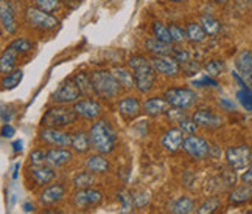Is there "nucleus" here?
Instances as JSON below:
<instances>
[{
	"label": "nucleus",
	"instance_id": "1",
	"mask_svg": "<svg viewBox=\"0 0 252 214\" xmlns=\"http://www.w3.org/2000/svg\"><path fill=\"white\" fill-rule=\"evenodd\" d=\"M129 67L132 69L135 87L142 93L150 92L156 81V69L153 67L151 61L143 56H132L129 59Z\"/></svg>",
	"mask_w": 252,
	"mask_h": 214
},
{
	"label": "nucleus",
	"instance_id": "2",
	"mask_svg": "<svg viewBox=\"0 0 252 214\" xmlns=\"http://www.w3.org/2000/svg\"><path fill=\"white\" fill-rule=\"evenodd\" d=\"M89 134H91L92 146L95 151H98L100 154H109L114 151L117 134H115L109 121H106V120L96 121L91 128Z\"/></svg>",
	"mask_w": 252,
	"mask_h": 214
},
{
	"label": "nucleus",
	"instance_id": "3",
	"mask_svg": "<svg viewBox=\"0 0 252 214\" xmlns=\"http://www.w3.org/2000/svg\"><path fill=\"white\" fill-rule=\"evenodd\" d=\"M91 80L94 85V92L103 100H111L119 96L123 87L117 81V78L108 70H95L91 73Z\"/></svg>",
	"mask_w": 252,
	"mask_h": 214
},
{
	"label": "nucleus",
	"instance_id": "4",
	"mask_svg": "<svg viewBox=\"0 0 252 214\" xmlns=\"http://www.w3.org/2000/svg\"><path fill=\"white\" fill-rule=\"evenodd\" d=\"M78 115H76L75 109L72 107H53V109L47 110L42 116V124L45 128H65L76 121Z\"/></svg>",
	"mask_w": 252,
	"mask_h": 214
},
{
	"label": "nucleus",
	"instance_id": "5",
	"mask_svg": "<svg viewBox=\"0 0 252 214\" xmlns=\"http://www.w3.org/2000/svg\"><path fill=\"white\" fill-rule=\"evenodd\" d=\"M25 17H27V22L30 24V27L41 31L55 30V28L60 25V21H58L55 16H52V13L42 11L41 8H33V6L27 8Z\"/></svg>",
	"mask_w": 252,
	"mask_h": 214
},
{
	"label": "nucleus",
	"instance_id": "6",
	"mask_svg": "<svg viewBox=\"0 0 252 214\" xmlns=\"http://www.w3.org/2000/svg\"><path fill=\"white\" fill-rule=\"evenodd\" d=\"M81 90L78 84H76L75 78L73 80H65L63 81L60 85H58V89L53 92L52 95V101L53 103H58V104H70V103H76L78 98L81 96Z\"/></svg>",
	"mask_w": 252,
	"mask_h": 214
},
{
	"label": "nucleus",
	"instance_id": "7",
	"mask_svg": "<svg viewBox=\"0 0 252 214\" xmlns=\"http://www.w3.org/2000/svg\"><path fill=\"white\" fill-rule=\"evenodd\" d=\"M251 157H252L251 148L246 144L227 148V151H226V160L229 163V166L232 169H235V171L245 169L251 163Z\"/></svg>",
	"mask_w": 252,
	"mask_h": 214
},
{
	"label": "nucleus",
	"instance_id": "8",
	"mask_svg": "<svg viewBox=\"0 0 252 214\" xmlns=\"http://www.w3.org/2000/svg\"><path fill=\"white\" fill-rule=\"evenodd\" d=\"M165 100L170 103L171 107H178V109H187L196 100L195 92L190 89H168L165 92Z\"/></svg>",
	"mask_w": 252,
	"mask_h": 214
},
{
	"label": "nucleus",
	"instance_id": "9",
	"mask_svg": "<svg viewBox=\"0 0 252 214\" xmlns=\"http://www.w3.org/2000/svg\"><path fill=\"white\" fill-rule=\"evenodd\" d=\"M184 151H186L190 157L193 159H204L209 155L210 152V146L209 143L201 138V137H195V135H190L186 140H184V144H182Z\"/></svg>",
	"mask_w": 252,
	"mask_h": 214
},
{
	"label": "nucleus",
	"instance_id": "10",
	"mask_svg": "<svg viewBox=\"0 0 252 214\" xmlns=\"http://www.w3.org/2000/svg\"><path fill=\"white\" fill-rule=\"evenodd\" d=\"M103 200V194L96 189H91V188H84V189H78V192L75 194L73 197V203L76 208H91L98 205V203Z\"/></svg>",
	"mask_w": 252,
	"mask_h": 214
},
{
	"label": "nucleus",
	"instance_id": "11",
	"mask_svg": "<svg viewBox=\"0 0 252 214\" xmlns=\"http://www.w3.org/2000/svg\"><path fill=\"white\" fill-rule=\"evenodd\" d=\"M41 140L47 144L52 146H60V148H67L72 144V135L63 132L56 128H47L41 132Z\"/></svg>",
	"mask_w": 252,
	"mask_h": 214
},
{
	"label": "nucleus",
	"instance_id": "12",
	"mask_svg": "<svg viewBox=\"0 0 252 214\" xmlns=\"http://www.w3.org/2000/svg\"><path fill=\"white\" fill-rule=\"evenodd\" d=\"M73 109L76 115L84 120H95L101 113L100 103H96L94 100H78L76 103H73Z\"/></svg>",
	"mask_w": 252,
	"mask_h": 214
},
{
	"label": "nucleus",
	"instance_id": "13",
	"mask_svg": "<svg viewBox=\"0 0 252 214\" xmlns=\"http://www.w3.org/2000/svg\"><path fill=\"white\" fill-rule=\"evenodd\" d=\"M151 64L158 73H162L165 76H176L181 70L179 62L174 57L168 56H154L151 59Z\"/></svg>",
	"mask_w": 252,
	"mask_h": 214
},
{
	"label": "nucleus",
	"instance_id": "14",
	"mask_svg": "<svg viewBox=\"0 0 252 214\" xmlns=\"http://www.w3.org/2000/svg\"><path fill=\"white\" fill-rule=\"evenodd\" d=\"M193 120L196 121L198 126H202V128L207 129H217L222 124V118L220 115H217L215 112H212L209 109H199L193 115Z\"/></svg>",
	"mask_w": 252,
	"mask_h": 214
},
{
	"label": "nucleus",
	"instance_id": "15",
	"mask_svg": "<svg viewBox=\"0 0 252 214\" xmlns=\"http://www.w3.org/2000/svg\"><path fill=\"white\" fill-rule=\"evenodd\" d=\"M184 131L179 128H173L165 132V135L162 137V146L165 148L168 152H176L181 146L184 144Z\"/></svg>",
	"mask_w": 252,
	"mask_h": 214
},
{
	"label": "nucleus",
	"instance_id": "16",
	"mask_svg": "<svg viewBox=\"0 0 252 214\" xmlns=\"http://www.w3.org/2000/svg\"><path fill=\"white\" fill-rule=\"evenodd\" d=\"M72 160V152L64 148H53L47 151V164H50L53 168H61Z\"/></svg>",
	"mask_w": 252,
	"mask_h": 214
},
{
	"label": "nucleus",
	"instance_id": "17",
	"mask_svg": "<svg viewBox=\"0 0 252 214\" xmlns=\"http://www.w3.org/2000/svg\"><path fill=\"white\" fill-rule=\"evenodd\" d=\"M0 21H2V27L8 34L16 33L17 24H16L14 14H13V9L6 0H0Z\"/></svg>",
	"mask_w": 252,
	"mask_h": 214
},
{
	"label": "nucleus",
	"instance_id": "18",
	"mask_svg": "<svg viewBox=\"0 0 252 214\" xmlns=\"http://www.w3.org/2000/svg\"><path fill=\"white\" fill-rule=\"evenodd\" d=\"M33 180L39 185V187H44V185H48L53 179H55V171L53 166L50 164H39V166H33L30 169Z\"/></svg>",
	"mask_w": 252,
	"mask_h": 214
},
{
	"label": "nucleus",
	"instance_id": "19",
	"mask_svg": "<svg viewBox=\"0 0 252 214\" xmlns=\"http://www.w3.org/2000/svg\"><path fill=\"white\" fill-rule=\"evenodd\" d=\"M119 110L120 113L125 116L126 120H134L142 110V106L139 103L137 98H132V96H128V98H123L119 103Z\"/></svg>",
	"mask_w": 252,
	"mask_h": 214
},
{
	"label": "nucleus",
	"instance_id": "20",
	"mask_svg": "<svg viewBox=\"0 0 252 214\" xmlns=\"http://www.w3.org/2000/svg\"><path fill=\"white\" fill-rule=\"evenodd\" d=\"M170 103L165 100V96L163 98H151L148 101H145L143 104V109L148 115L151 116H158V115H163V113H168L170 110Z\"/></svg>",
	"mask_w": 252,
	"mask_h": 214
},
{
	"label": "nucleus",
	"instance_id": "21",
	"mask_svg": "<svg viewBox=\"0 0 252 214\" xmlns=\"http://www.w3.org/2000/svg\"><path fill=\"white\" fill-rule=\"evenodd\" d=\"M168 210L174 214H190L195 211V202L187 196H181L170 202Z\"/></svg>",
	"mask_w": 252,
	"mask_h": 214
},
{
	"label": "nucleus",
	"instance_id": "22",
	"mask_svg": "<svg viewBox=\"0 0 252 214\" xmlns=\"http://www.w3.org/2000/svg\"><path fill=\"white\" fill-rule=\"evenodd\" d=\"M65 194V188L63 185H52V187H47L42 194H41V202L45 205H52V203L60 202Z\"/></svg>",
	"mask_w": 252,
	"mask_h": 214
},
{
	"label": "nucleus",
	"instance_id": "23",
	"mask_svg": "<svg viewBox=\"0 0 252 214\" xmlns=\"http://www.w3.org/2000/svg\"><path fill=\"white\" fill-rule=\"evenodd\" d=\"M91 146H92L91 134H86V132L80 131L72 135V148L78 154H86L91 149Z\"/></svg>",
	"mask_w": 252,
	"mask_h": 214
},
{
	"label": "nucleus",
	"instance_id": "24",
	"mask_svg": "<svg viewBox=\"0 0 252 214\" xmlns=\"http://www.w3.org/2000/svg\"><path fill=\"white\" fill-rule=\"evenodd\" d=\"M17 54L19 53L13 50L11 47H6V50L2 53V57H0V70H2V73L8 75L13 72L17 61Z\"/></svg>",
	"mask_w": 252,
	"mask_h": 214
},
{
	"label": "nucleus",
	"instance_id": "25",
	"mask_svg": "<svg viewBox=\"0 0 252 214\" xmlns=\"http://www.w3.org/2000/svg\"><path fill=\"white\" fill-rule=\"evenodd\" d=\"M145 45H147V50L150 53H153L154 56H167V54L171 53L170 44L160 41V39H158V37L148 39V41L145 42Z\"/></svg>",
	"mask_w": 252,
	"mask_h": 214
},
{
	"label": "nucleus",
	"instance_id": "26",
	"mask_svg": "<svg viewBox=\"0 0 252 214\" xmlns=\"http://www.w3.org/2000/svg\"><path fill=\"white\" fill-rule=\"evenodd\" d=\"M87 169L95 172V174H104L109 169V161L106 160L103 155H91L86 161Z\"/></svg>",
	"mask_w": 252,
	"mask_h": 214
},
{
	"label": "nucleus",
	"instance_id": "27",
	"mask_svg": "<svg viewBox=\"0 0 252 214\" xmlns=\"http://www.w3.org/2000/svg\"><path fill=\"white\" fill-rule=\"evenodd\" d=\"M112 75L117 78V81L120 82V85L123 87V89H132V87H135L134 75L129 73L126 69H122V67H114Z\"/></svg>",
	"mask_w": 252,
	"mask_h": 214
},
{
	"label": "nucleus",
	"instance_id": "28",
	"mask_svg": "<svg viewBox=\"0 0 252 214\" xmlns=\"http://www.w3.org/2000/svg\"><path fill=\"white\" fill-rule=\"evenodd\" d=\"M235 65L240 72V75H246L252 72V53L251 52H241L237 59H235Z\"/></svg>",
	"mask_w": 252,
	"mask_h": 214
},
{
	"label": "nucleus",
	"instance_id": "29",
	"mask_svg": "<svg viewBox=\"0 0 252 214\" xmlns=\"http://www.w3.org/2000/svg\"><path fill=\"white\" fill-rule=\"evenodd\" d=\"M251 197H252V187H249V183H248L245 187H240L235 191H232L229 200L232 203H243V202H248Z\"/></svg>",
	"mask_w": 252,
	"mask_h": 214
},
{
	"label": "nucleus",
	"instance_id": "30",
	"mask_svg": "<svg viewBox=\"0 0 252 214\" xmlns=\"http://www.w3.org/2000/svg\"><path fill=\"white\" fill-rule=\"evenodd\" d=\"M186 33H187V39L191 42H202L207 36L206 30L199 24H189Z\"/></svg>",
	"mask_w": 252,
	"mask_h": 214
},
{
	"label": "nucleus",
	"instance_id": "31",
	"mask_svg": "<svg viewBox=\"0 0 252 214\" xmlns=\"http://www.w3.org/2000/svg\"><path fill=\"white\" fill-rule=\"evenodd\" d=\"M94 182H95V176L92 174V171L91 172H78L73 177V187L76 189H84V188H89Z\"/></svg>",
	"mask_w": 252,
	"mask_h": 214
},
{
	"label": "nucleus",
	"instance_id": "32",
	"mask_svg": "<svg viewBox=\"0 0 252 214\" xmlns=\"http://www.w3.org/2000/svg\"><path fill=\"white\" fill-rule=\"evenodd\" d=\"M201 25L206 30L209 36H217L221 31V24L210 16H202L201 17Z\"/></svg>",
	"mask_w": 252,
	"mask_h": 214
},
{
	"label": "nucleus",
	"instance_id": "33",
	"mask_svg": "<svg viewBox=\"0 0 252 214\" xmlns=\"http://www.w3.org/2000/svg\"><path fill=\"white\" fill-rule=\"evenodd\" d=\"M75 81H76V84H78V87H80V90H81L83 95L89 96V95L95 93L91 76H87L86 73H78V75L75 76Z\"/></svg>",
	"mask_w": 252,
	"mask_h": 214
},
{
	"label": "nucleus",
	"instance_id": "34",
	"mask_svg": "<svg viewBox=\"0 0 252 214\" xmlns=\"http://www.w3.org/2000/svg\"><path fill=\"white\" fill-rule=\"evenodd\" d=\"M22 78H24L22 70H14V72L9 73L6 78H3L2 87H3V89H14V87H17L19 84H21Z\"/></svg>",
	"mask_w": 252,
	"mask_h": 214
},
{
	"label": "nucleus",
	"instance_id": "35",
	"mask_svg": "<svg viewBox=\"0 0 252 214\" xmlns=\"http://www.w3.org/2000/svg\"><path fill=\"white\" fill-rule=\"evenodd\" d=\"M178 124H179V129H182L184 134H189V135H193L198 129V124H196L195 120H193V116H191V118H189V116L182 115L181 118L178 120Z\"/></svg>",
	"mask_w": 252,
	"mask_h": 214
},
{
	"label": "nucleus",
	"instance_id": "36",
	"mask_svg": "<svg viewBox=\"0 0 252 214\" xmlns=\"http://www.w3.org/2000/svg\"><path fill=\"white\" fill-rule=\"evenodd\" d=\"M153 31H154V36H156L158 39H160V41H163V42L170 44L173 41V37L170 34V30L162 22H154Z\"/></svg>",
	"mask_w": 252,
	"mask_h": 214
},
{
	"label": "nucleus",
	"instance_id": "37",
	"mask_svg": "<svg viewBox=\"0 0 252 214\" xmlns=\"http://www.w3.org/2000/svg\"><path fill=\"white\" fill-rule=\"evenodd\" d=\"M204 70H206L207 76H210V78H217V76H220V75L222 73V70H224V62H222V61H218V59H213V61H210V62L206 64Z\"/></svg>",
	"mask_w": 252,
	"mask_h": 214
},
{
	"label": "nucleus",
	"instance_id": "38",
	"mask_svg": "<svg viewBox=\"0 0 252 214\" xmlns=\"http://www.w3.org/2000/svg\"><path fill=\"white\" fill-rule=\"evenodd\" d=\"M34 3L37 8H41L42 11H47V13L58 11V9H60V5H61L60 0H34Z\"/></svg>",
	"mask_w": 252,
	"mask_h": 214
},
{
	"label": "nucleus",
	"instance_id": "39",
	"mask_svg": "<svg viewBox=\"0 0 252 214\" xmlns=\"http://www.w3.org/2000/svg\"><path fill=\"white\" fill-rule=\"evenodd\" d=\"M218 207H220V200L217 197H210L198 208V213L199 214H212L218 210Z\"/></svg>",
	"mask_w": 252,
	"mask_h": 214
},
{
	"label": "nucleus",
	"instance_id": "40",
	"mask_svg": "<svg viewBox=\"0 0 252 214\" xmlns=\"http://www.w3.org/2000/svg\"><path fill=\"white\" fill-rule=\"evenodd\" d=\"M8 47H11L13 50H16L17 53H28V52L32 50V44L28 42L27 39H24V37L16 39V41H13Z\"/></svg>",
	"mask_w": 252,
	"mask_h": 214
},
{
	"label": "nucleus",
	"instance_id": "41",
	"mask_svg": "<svg viewBox=\"0 0 252 214\" xmlns=\"http://www.w3.org/2000/svg\"><path fill=\"white\" fill-rule=\"evenodd\" d=\"M132 200H134L135 208H143L150 203V194L145 191H137L132 194Z\"/></svg>",
	"mask_w": 252,
	"mask_h": 214
},
{
	"label": "nucleus",
	"instance_id": "42",
	"mask_svg": "<svg viewBox=\"0 0 252 214\" xmlns=\"http://www.w3.org/2000/svg\"><path fill=\"white\" fill-rule=\"evenodd\" d=\"M30 160L33 166H39V164L47 163V151L44 149H36L30 154Z\"/></svg>",
	"mask_w": 252,
	"mask_h": 214
},
{
	"label": "nucleus",
	"instance_id": "43",
	"mask_svg": "<svg viewBox=\"0 0 252 214\" xmlns=\"http://www.w3.org/2000/svg\"><path fill=\"white\" fill-rule=\"evenodd\" d=\"M119 200L123 203V207H122V211H123V213H129V211L132 210V203H134V200H132V196H131L129 192L122 191V192L119 194Z\"/></svg>",
	"mask_w": 252,
	"mask_h": 214
},
{
	"label": "nucleus",
	"instance_id": "44",
	"mask_svg": "<svg viewBox=\"0 0 252 214\" xmlns=\"http://www.w3.org/2000/svg\"><path fill=\"white\" fill-rule=\"evenodd\" d=\"M170 34H171V37H173V41L174 42H182L184 39L187 37V33L182 30V28H179L178 25H170Z\"/></svg>",
	"mask_w": 252,
	"mask_h": 214
},
{
	"label": "nucleus",
	"instance_id": "45",
	"mask_svg": "<svg viewBox=\"0 0 252 214\" xmlns=\"http://www.w3.org/2000/svg\"><path fill=\"white\" fill-rule=\"evenodd\" d=\"M171 53H173V57H174V59H176L179 64H186V62L190 61V54H189V52L182 50V48H176V50H171Z\"/></svg>",
	"mask_w": 252,
	"mask_h": 214
},
{
	"label": "nucleus",
	"instance_id": "46",
	"mask_svg": "<svg viewBox=\"0 0 252 214\" xmlns=\"http://www.w3.org/2000/svg\"><path fill=\"white\" fill-rule=\"evenodd\" d=\"M199 69H201V65L198 62H195V61H189L182 67V70L186 72V75H195V73L199 72Z\"/></svg>",
	"mask_w": 252,
	"mask_h": 214
},
{
	"label": "nucleus",
	"instance_id": "47",
	"mask_svg": "<svg viewBox=\"0 0 252 214\" xmlns=\"http://www.w3.org/2000/svg\"><path fill=\"white\" fill-rule=\"evenodd\" d=\"M217 85V82L212 80L210 76H204V78H201V80H198V81H193V85H201V87H204V85Z\"/></svg>",
	"mask_w": 252,
	"mask_h": 214
},
{
	"label": "nucleus",
	"instance_id": "48",
	"mask_svg": "<svg viewBox=\"0 0 252 214\" xmlns=\"http://www.w3.org/2000/svg\"><path fill=\"white\" fill-rule=\"evenodd\" d=\"M14 135V129L11 128V126H9V123L8 124H3L2 126V137L3 138H11Z\"/></svg>",
	"mask_w": 252,
	"mask_h": 214
},
{
	"label": "nucleus",
	"instance_id": "49",
	"mask_svg": "<svg viewBox=\"0 0 252 214\" xmlns=\"http://www.w3.org/2000/svg\"><path fill=\"white\" fill-rule=\"evenodd\" d=\"M241 180H243L245 183H252V164H251V166L248 168V171L243 174V176H241Z\"/></svg>",
	"mask_w": 252,
	"mask_h": 214
},
{
	"label": "nucleus",
	"instance_id": "50",
	"mask_svg": "<svg viewBox=\"0 0 252 214\" xmlns=\"http://www.w3.org/2000/svg\"><path fill=\"white\" fill-rule=\"evenodd\" d=\"M9 121H11V113H6V107L5 106H2V123L3 124H8Z\"/></svg>",
	"mask_w": 252,
	"mask_h": 214
},
{
	"label": "nucleus",
	"instance_id": "51",
	"mask_svg": "<svg viewBox=\"0 0 252 214\" xmlns=\"http://www.w3.org/2000/svg\"><path fill=\"white\" fill-rule=\"evenodd\" d=\"M220 104H221V106H224L227 110H234V109H235V104H234V103H230V101H227V100H224V98L220 100Z\"/></svg>",
	"mask_w": 252,
	"mask_h": 214
},
{
	"label": "nucleus",
	"instance_id": "52",
	"mask_svg": "<svg viewBox=\"0 0 252 214\" xmlns=\"http://www.w3.org/2000/svg\"><path fill=\"white\" fill-rule=\"evenodd\" d=\"M243 76V84L249 85L251 89H252V72L251 73H246V75H241Z\"/></svg>",
	"mask_w": 252,
	"mask_h": 214
},
{
	"label": "nucleus",
	"instance_id": "53",
	"mask_svg": "<svg viewBox=\"0 0 252 214\" xmlns=\"http://www.w3.org/2000/svg\"><path fill=\"white\" fill-rule=\"evenodd\" d=\"M22 146H24V143L21 141V140H17V141H14L13 143V148H14V152H21L24 148H22Z\"/></svg>",
	"mask_w": 252,
	"mask_h": 214
},
{
	"label": "nucleus",
	"instance_id": "54",
	"mask_svg": "<svg viewBox=\"0 0 252 214\" xmlns=\"http://www.w3.org/2000/svg\"><path fill=\"white\" fill-rule=\"evenodd\" d=\"M24 210H25L27 213H30V211H33L34 208H33V207L30 205V203H24Z\"/></svg>",
	"mask_w": 252,
	"mask_h": 214
},
{
	"label": "nucleus",
	"instance_id": "55",
	"mask_svg": "<svg viewBox=\"0 0 252 214\" xmlns=\"http://www.w3.org/2000/svg\"><path fill=\"white\" fill-rule=\"evenodd\" d=\"M17 171H19V163L14 164V169H13V179H17Z\"/></svg>",
	"mask_w": 252,
	"mask_h": 214
},
{
	"label": "nucleus",
	"instance_id": "56",
	"mask_svg": "<svg viewBox=\"0 0 252 214\" xmlns=\"http://www.w3.org/2000/svg\"><path fill=\"white\" fill-rule=\"evenodd\" d=\"M215 2H218V3H221V5H224V3H227V0H215Z\"/></svg>",
	"mask_w": 252,
	"mask_h": 214
},
{
	"label": "nucleus",
	"instance_id": "57",
	"mask_svg": "<svg viewBox=\"0 0 252 214\" xmlns=\"http://www.w3.org/2000/svg\"><path fill=\"white\" fill-rule=\"evenodd\" d=\"M170 2H176V3H179V2H186V0H170Z\"/></svg>",
	"mask_w": 252,
	"mask_h": 214
}]
</instances>
